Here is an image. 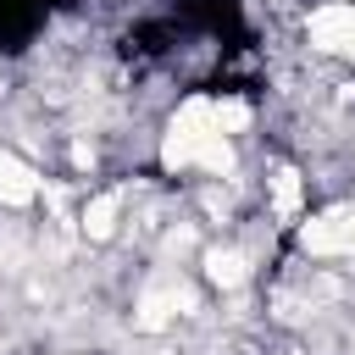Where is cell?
<instances>
[{
	"mask_svg": "<svg viewBox=\"0 0 355 355\" xmlns=\"http://www.w3.org/2000/svg\"><path fill=\"white\" fill-rule=\"evenodd\" d=\"M300 239H305V250H316V255H355V200L322 211L316 222H305Z\"/></svg>",
	"mask_w": 355,
	"mask_h": 355,
	"instance_id": "1",
	"label": "cell"
},
{
	"mask_svg": "<svg viewBox=\"0 0 355 355\" xmlns=\"http://www.w3.org/2000/svg\"><path fill=\"white\" fill-rule=\"evenodd\" d=\"M311 39H316V50L355 55V6H344V0L316 6V11H311Z\"/></svg>",
	"mask_w": 355,
	"mask_h": 355,
	"instance_id": "2",
	"label": "cell"
},
{
	"mask_svg": "<svg viewBox=\"0 0 355 355\" xmlns=\"http://www.w3.org/2000/svg\"><path fill=\"white\" fill-rule=\"evenodd\" d=\"M116 216H122V194H94L83 205V233L89 239H111L116 233Z\"/></svg>",
	"mask_w": 355,
	"mask_h": 355,
	"instance_id": "3",
	"label": "cell"
},
{
	"mask_svg": "<svg viewBox=\"0 0 355 355\" xmlns=\"http://www.w3.org/2000/svg\"><path fill=\"white\" fill-rule=\"evenodd\" d=\"M205 277H211L216 288H239V283L250 277V266H244L239 250H205Z\"/></svg>",
	"mask_w": 355,
	"mask_h": 355,
	"instance_id": "4",
	"label": "cell"
}]
</instances>
